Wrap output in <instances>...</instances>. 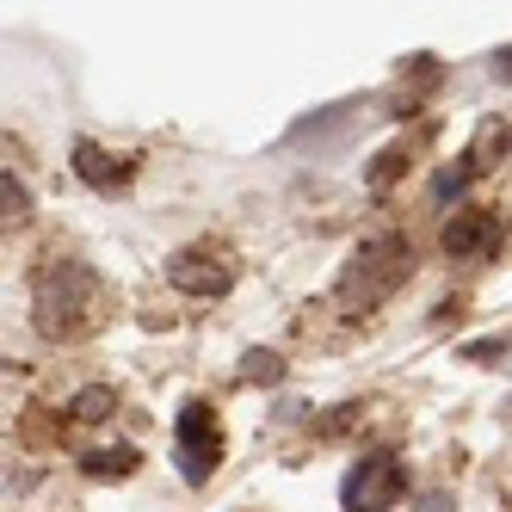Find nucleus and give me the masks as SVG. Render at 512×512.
Returning <instances> with one entry per match:
<instances>
[{"mask_svg":"<svg viewBox=\"0 0 512 512\" xmlns=\"http://www.w3.org/2000/svg\"><path fill=\"white\" fill-rule=\"evenodd\" d=\"M494 75H500V81H512V50H500V56H494Z\"/></svg>","mask_w":512,"mask_h":512,"instance_id":"14","label":"nucleus"},{"mask_svg":"<svg viewBox=\"0 0 512 512\" xmlns=\"http://www.w3.org/2000/svg\"><path fill=\"white\" fill-rule=\"evenodd\" d=\"M0 198H7V216H25V210H31V198H25V186H19L13 173L0 179Z\"/></svg>","mask_w":512,"mask_h":512,"instance_id":"12","label":"nucleus"},{"mask_svg":"<svg viewBox=\"0 0 512 512\" xmlns=\"http://www.w3.org/2000/svg\"><path fill=\"white\" fill-rule=\"evenodd\" d=\"M420 512H451V494H426V500H420Z\"/></svg>","mask_w":512,"mask_h":512,"instance_id":"13","label":"nucleus"},{"mask_svg":"<svg viewBox=\"0 0 512 512\" xmlns=\"http://www.w3.org/2000/svg\"><path fill=\"white\" fill-rule=\"evenodd\" d=\"M241 377H247V383H278V377H284V364H278V352H247Z\"/></svg>","mask_w":512,"mask_h":512,"instance_id":"10","label":"nucleus"},{"mask_svg":"<svg viewBox=\"0 0 512 512\" xmlns=\"http://www.w3.org/2000/svg\"><path fill=\"white\" fill-rule=\"evenodd\" d=\"M75 173L87 179V186H99V192L118 179V167L105 161V149H99V142H75Z\"/></svg>","mask_w":512,"mask_h":512,"instance_id":"6","label":"nucleus"},{"mask_svg":"<svg viewBox=\"0 0 512 512\" xmlns=\"http://www.w3.org/2000/svg\"><path fill=\"white\" fill-rule=\"evenodd\" d=\"M469 173H475V155H463V167H445V173H438V179H432V198H438V204H451V198L469 186Z\"/></svg>","mask_w":512,"mask_h":512,"instance_id":"8","label":"nucleus"},{"mask_svg":"<svg viewBox=\"0 0 512 512\" xmlns=\"http://www.w3.org/2000/svg\"><path fill=\"white\" fill-rule=\"evenodd\" d=\"M87 475H130L136 469V451L130 445H112V451H87V463H81Z\"/></svg>","mask_w":512,"mask_h":512,"instance_id":"7","label":"nucleus"},{"mask_svg":"<svg viewBox=\"0 0 512 512\" xmlns=\"http://www.w3.org/2000/svg\"><path fill=\"white\" fill-rule=\"evenodd\" d=\"M167 278H173V290H186V297H223V290L235 284V272L216 260L210 247H186V253L167 266Z\"/></svg>","mask_w":512,"mask_h":512,"instance_id":"4","label":"nucleus"},{"mask_svg":"<svg viewBox=\"0 0 512 512\" xmlns=\"http://www.w3.org/2000/svg\"><path fill=\"white\" fill-rule=\"evenodd\" d=\"M500 241V216L494 210H457L445 223V253L451 260H488Z\"/></svg>","mask_w":512,"mask_h":512,"instance_id":"5","label":"nucleus"},{"mask_svg":"<svg viewBox=\"0 0 512 512\" xmlns=\"http://www.w3.org/2000/svg\"><path fill=\"white\" fill-rule=\"evenodd\" d=\"M112 408H118L112 389H81V395H75V420H105Z\"/></svg>","mask_w":512,"mask_h":512,"instance_id":"9","label":"nucleus"},{"mask_svg":"<svg viewBox=\"0 0 512 512\" xmlns=\"http://www.w3.org/2000/svg\"><path fill=\"white\" fill-rule=\"evenodd\" d=\"M401 488H408V469L389 451H377V457H358V469L340 482V506L346 512H389L401 500Z\"/></svg>","mask_w":512,"mask_h":512,"instance_id":"1","label":"nucleus"},{"mask_svg":"<svg viewBox=\"0 0 512 512\" xmlns=\"http://www.w3.org/2000/svg\"><path fill=\"white\" fill-rule=\"evenodd\" d=\"M93 297V272L75 266V260H62L38 278V321H44V334H62V327H75V309Z\"/></svg>","mask_w":512,"mask_h":512,"instance_id":"3","label":"nucleus"},{"mask_svg":"<svg viewBox=\"0 0 512 512\" xmlns=\"http://www.w3.org/2000/svg\"><path fill=\"white\" fill-rule=\"evenodd\" d=\"M500 352H506V334H494V340H469V346H463V358H475V364H494Z\"/></svg>","mask_w":512,"mask_h":512,"instance_id":"11","label":"nucleus"},{"mask_svg":"<svg viewBox=\"0 0 512 512\" xmlns=\"http://www.w3.org/2000/svg\"><path fill=\"white\" fill-rule=\"evenodd\" d=\"M173 451H179V475H186V482H210L216 457H223V432H216V414L204 401H186V408H179Z\"/></svg>","mask_w":512,"mask_h":512,"instance_id":"2","label":"nucleus"}]
</instances>
